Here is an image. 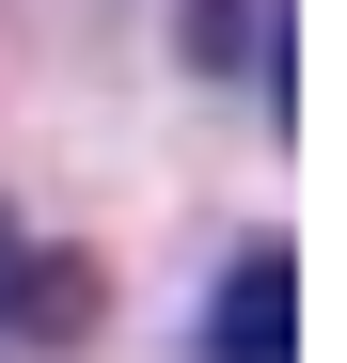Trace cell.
<instances>
[{"label": "cell", "instance_id": "7a4b0ae2", "mask_svg": "<svg viewBox=\"0 0 347 363\" xmlns=\"http://www.w3.org/2000/svg\"><path fill=\"white\" fill-rule=\"evenodd\" d=\"M205 363H300V253H237V269H221Z\"/></svg>", "mask_w": 347, "mask_h": 363}, {"label": "cell", "instance_id": "3957f363", "mask_svg": "<svg viewBox=\"0 0 347 363\" xmlns=\"http://www.w3.org/2000/svg\"><path fill=\"white\" fill-rule=\"evenodd\" d=\"M284 16H300V0H205V64H221V79H253L268 111H300V64H284Z\"/></svg>", "mask_w": 347, "mask_h": 363}, {"label": "cell", "instance_id": "6da1fadb", "mask_svg": "<svg viewBox=\"0 0 347 363\" xmlns=\"http://www.w3.org/2000/svg\"><path fill=\"white\" fill-rule=\"evenodd\" d=\"M0 332L16 347H79L95 332V253H47L16 206H0Z\"/></svg>", "mask_w": 347, "mask_h": 363}]
</instances>
